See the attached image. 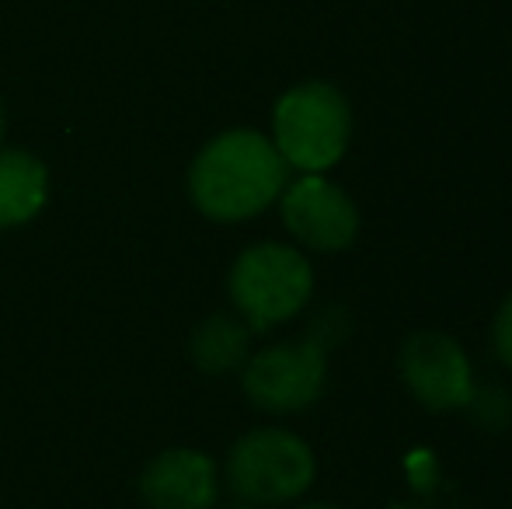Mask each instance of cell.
<instances>
[{
	"instance_id": "cell-10",
	"label": "cell",
	"mask_w": 512,
	"mask_h": 509,
	"mask_svg": "<svg viewBox=\"0 0 512 509\" xmlns=\"http://www.w3.org/2000/svg\"><path fill=\"white\" fill-rule=\"evenodd\" d=\"M248 342V321H237L234 314H213L192 332V363L213 377L234 374L248 363Z\"/></svg>"
},
{
	"instance_id": "cell-13",
	"label": "cell",
	"mask_w": 512,
	"mask_h": 509,
	"mask_svg": "<svg viewBox=\"0 0 512 509\" xmlns=\"http://www.w3.org/2000/svg\"><path fill=\"white\" fill-rule=\"evenodd\" d=\"M0 136H4V109H0Z\"/></svg>"
},
{
	"instance_id": "cell-11",
	"label": "cell",
	"mask_w": 512,
	"mask_h": 509,
	"mask_svg": "<svg viewBox=\"0 0 512 509\" xmlns=\"http://www.w3.org/2000/svg\"><path fill=\"white\" fill-rule=\"evenodd\" d=\"M492 342H495V353H499V360L506 363V367H512V293L502 300L499 314H495Z\"/></svg>"
},
{
	"instance_id": "cell-6",
	"label": "cell",
	"mask_w": 512,
	"mask_h": 509,
	"mask_svg": "<svg viewBox=\"0 0 512 509\" xmlns=\"http://www.w3.org/2000/svg\"><path fill=\"white\" fill-rule=\"evenodd\" d=\"M398 370L408 391L432 412H453L474 401V370L457 339L443 332H415L405 339Z\"/></svg>"
},
{
	"instance_id": "cell-2",
	"label": "cell",
	"mask_w": 512,
	"mask_h": 509,
	"mask_svg": "<svg viewBox=\"0 0 512 509\" xmlns=\"http://www.w3.org/2000/svg\"><path fill=\"white\" fill-rule=\"evenodd\" d=\"M352 116L342 91L324 81L290 88L272 112V143L290 168L304 175H324L342 161L349 147Z\"/></svg>"
},
{
	"instance_id": "cell-9",
	"label": "cell",
	"mask_w": 512,
	"mask_h": 509,
	"mask_svg": "<svg viewBox=\"0 0 512 509\" xmlns=\"http://www.w3.org/2000/svg\"><path fill=\"white\" fill-rule=\"evenodd\" d=\"M49 199V171L28 150H0V227L39 217Z\"/></svg>"
},
{
	"instance_id": "cell-4",
	"label": "cell",
	"mask_w": 512,
	"mask_h": 509,
	"mask_svg": "<svg viewBox=\"0 0 512 509\" xmlns=\"http://www.w3.org/2000/svg\"><path fill=\"white\" fill-rule=\"evenodd\" d=\"M314 482V454L290 429H251L230 447L227 485L248 506L293 503Z\"/></svg>"
},
{
	"instance_id": "cell-12",
	"label": "cell",
	"mask_w": 512,
	"mask_h": 509,
	"mask_svg": "<svg viewBox=\"0 0 512 509\" xmlns=\"http://www.w3.org/2000/svg\"><path fill=\"white\" fill-rule=\"evenodd\" d=\"M300 509H335V506H324V503H314V506H300Z\"/></svg>"
},
{
	"instance_id": "cell-3",
	"label": "cell",
	"mask_w": 512,
	"mask_h": 509,
	"mask_svg": "<svg viewBox=\"0 0 512 509\" xmlns=\"http://www.w3.org/2000/svg\"><path fill=\"white\" fill-rule=\"evenodd\" d=\"M314 293V269L297 248L262 241L237 255L230 269V300L251 332H269L297 318Z\"/></svg>"
},
{
	"instance_id": "cell-7",
	"label": "cell",
	"mask_w": 512,
	"mask_h": 509,
	"mask_svg": "<svg viewBox=\"0 0 512 509\" xmlns=\"http://www.w3.org/2000/svg\"><path fill=\"white\" fill-rule=\"evenodd\" d=\"M283 224L300 245L314 252H342L359 234V210L324 175H300L283 189Z\"/></svg>"
},
{
	"instance_id": "cell-1",
	"label": "cell",
	"mask_w": 512,
	"mask_h": 509,
	"mask_svg": "<svg viewBox=\"0 0 512 509\" xmlns=\"http://www.w3.org/2000/svg\"><path fill=\"white\" fill-rule=\"evenodd\" d=\"M290 164L258 129H230L209 140L189 168V196L196 210L220 224L258 217L283 196Z\"/></svg>"
},
{
	"instance_id": "cell-14",
	"label": "cell",
	"mask_w": 512,
	"mask_h": 509,
	"mask_svg": "<svg viewBox=\"0 0 512 509\" xmlns=\"http://www.w3.org/2000/svg\"><path fill=\"white\" fill-rule=\"evenodd\" d=\"M237 509H251V506H237Z\"/></svg>"
},
{
	"instance_id": "cell-8",
	"label": "cell",
	"mask_w": 512,
	"mask_h": 509,
	"mask_svg": "<svg viewBox=\"0 0 512 509\" xmlns=\"http://www.w3.org/2000/svg\"><path fill=\"white\" fill-rule=\"evenodd\" d=\"M140 496L150 509H213L220 499V471L203 450H164L143 468Z\"/></svg>"
},
{
	"instance_id": "cell-5",
	"label": "cell",
	"mask_w": 512,
	"mask_h": 509,
	"mask_svg": "<svg viewBox=\"0 0 512 509\" xmlns=\"http://www.w3.org/2000/svg\"><path fill=\"white\" fill-rule=\"evenodd\" d=\"M328 381V356L317 342H279L248 356L241 367L244 394L265 412H300L314 405Z\"/></svg>"
}]
</instances>
